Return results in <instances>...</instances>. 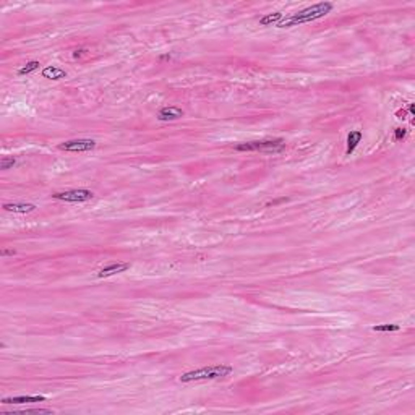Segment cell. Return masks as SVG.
Segmentation results:
<instances>
[{
  "instance_id": "obj_6",
  "label": "cell",
  "mask_w": 415,
  "mask_h": 415,
  "mask_svg": "<svg viewBox=\"0 0 415 415\" xmlns=\"http://www.w3.org/2000/svg\"><path fill=\"white\" fill-rule=\"evenodd\" d=\"M183 115H185V112L180 107H177V105H166V107H162L157 112V119L161 122H173V120L182 119Z\"/></svg>"
},
{
  "instance_id": "obj_17",
  "label": "cell",
  "mask_w": 415,
  "mask_h": 415,
  "mask_svg": "<svg viewBox=\"0 0 415 415\" xmlns=\"http://www.w3.org/2000/svg\"><path fill=\"white\" fill-rule=\"evenodd\" d=\"M405 135H407V130H405V128H396L394 130V138L398 139V141H399V139L405 138Z\"/></svg>"
},
{
  "instance_id": "obj_16",
  "label": "cell",
  "mask_w": 415,
  "mask_h": 415,
  "mask_svg": "<svg viewBox=\"0 0 415 415\" xmlns=\"http://www.w3.org/2000/svg\"><path fill=\"white\" fill-rule=\"evenodd\" d=\"M31 412H36V414H52L54 410H51V409H25V410H21V414H31Z\"/></svg>"
},
{
  "instance_id": "obj_14",
  "label": "cell",
  "mask_w": 415,
  "mask_h": 415,
  "mask_svg": "<svg viewBox=\"0 0 415 415\" xmlns=\"http://www.w3.org/2000/svg\"><path fill=\"white\" fill-rule=\"evenodd\" d=\"M17 164V159L15 157H10V156H3L0 159V169L2 171H7V169H12L13 166Z\"/></svg>"
},
{
  "instance_id": "obj_7",
  "label": "cell",
  "mask_w": 415,
  "mask_h": 415,
  "mask_svg": "<svg viewBox=\"0 0 415 415\" xmlns=\"http://www.w3.org/2000/svg\"><path fill=\"white\" fill-rule=\"evenodd\" d=\"M130 269V263H125V261H117V263H110L107 266H104L101 271L98 273V277H110V276H115V274H120V273H125Z\"/></svg>"
},
{
  "instance_id": "obj_10",
  "label": "cell",
  "mask_w": 415,
  "mask_h": 415,
  "mask_svg": "<svg viewBox=\"0 0 415 415\" xmlns=\"http://www.w3.org/2000/svg\"><path fill=\"white\" fill-rule=\"evenodd\" d=\"M362 138H363V135H362L360 130H352V132L347 135V149H346L347 156H350V154L355 151L357 146H359L362 141Z\"/></svg>"
},
{
  "instance_id": "obj_1",
  "label": "cell",
  "mask_w": 415,
  "mask_h": 415,
  "mask_svg": "<svg viewBox=\"0 0 415 415\" xmlns=\"http://www.w3.org/2000/svg\"><path fill=\"white\" fill-rule=\"evenodd\" d=\"M332 7L334 5H332L331 2L315 3V5L303 8L300 12H295L289 17H284L276 26L277 28H292V26H298V25H305V23H311L315 20H320L323 17H326L328 13L332 10Z\"/></svg>"
},
{
  "instance_id": "obj_18",
  "label": "cell",
  "mask_w": 415,
  "mask_h": 415,
  "mask_svg": "<svg viewBox=\"0 0 415 415\" xmlns=\"http://www.w3.org/2000/svg\"><path fill=\"white\" fill-rule=\"evenodd\" d=\"M2 255H3V257H7V255H15V252H13V250H12V252H10V250H2Z\"/></svg>"
},
{
  "instance_id": "obj_13",
  "label": "cell",
  "mask_w": 415,
  "mask_h": 415,
  "mask_svg": "<svg viewBox=\"0 0 415 415\" xmlns=\"http://www.w3.org/2000/svg\"><path fill=\"white\" fill-rule=\"evenodd\" d=\"M39 62L37 60H31V62H28V64L25 65V67H21L20 70H18V75L20 76H25V75H30L31 71H35V70H37L39 69Z\"/></svg>"
},
{
  "instance_id": "obj_3",
  "label": "cell",
  "mask_w": 415,
  "mask_h": 415,
  "mask_svg": "<svg viewBox=\"0 0 415 415\" xmlns=\"http://www.w3.org/2000/svg\"><path fill=\"white\" fill-rule=\"evenodd\" d=\"M286 148L282 139H263V141H248L235 146V151H259V153H281Z\"/></svg>"
},
{
  "instance_id": "obj_12",
  "label": "cell",
  "mask_w": 415,
  "mask_h": 415,
  "mask_svg": "<svg viewBox=\"0 0 415 415\" xmlns=\"http://www.w3.org/2000/svg\"><path fill=\"white\" fill-rule=\"evenodd\" d=\"M284 17H286V15H284V13H281V12L268 13V15H264L261 20H259V25H261V26H269V25H274V26H276Z\"/></svg>"
},
{
  "instance_id": "obj_5",
  "label": "cell",
  "mask_w": 415,
  "mask_h": 415,
  "mask_svg": "<svg viewBox=\"0 0 415 415\" xmlns=\"http://www.w3.org/2000/svg\"><path fill=\"white\" fill-rule=\"evenodd\" d=\"M96 148V141L94 139H70V141H64L59 144L60 151H67V153H86L91 151V149Z\"/></svg>"
},
{
  "instance_id": "obj_2",
  "label": "cell",
  "mask_w": 415,
  "mask_h": 415,
  "mask_svg": "<svg viewBox=\"0 0 415 415\" xmlns=\"http://www.w3.org/2000/svg\"><path fill=\"white\" fill-rule=\"evenodd\" d=\"M234 373V366L227 363H219V365H211V366H203V368L191 370L183 373L180 378V383H191V381H208V380H221L227 378L229 375Z\"/></svg>"
},
{
  "instance_id": "obj_15",
  "label": "cell",
  "mask_w": 415,
  "mask_h": 415,
  "mask_svg": "<svg viewBox=\"0 0 415 415\" xmlns=\"http://www.w3.org/2000/svg\"><path fill=\"white\" fill-rule=\"evenodd\" d=\"M400 326L399 325H376L373 326V331L378 332H391V331H399Z\"/></svg>"
},
{
  "instance_id": "obj_4",
  "label": "cell",
  "mask_w": 415,
  "mask_h": 415,
  "mask_svg": "<svg viewBox=\"0 0 415 415\" xmlns=\"http://www.w3.org/2000/svg\"><path fill=\"white\" fill-rule=\"evenodd\" d=\"M94 193L86 188H75V190H67V191H57L52 195L54 200L67 201V203H86L93 200Z\"/></svg>"
},
{
  "instance_id": "obj_8",
  "label": "cell",
  "mask_w": 415,
  "mask_h": 415,
  "mask_svg": "<svg viewBox=\"0 0 415 415\" xmlns=\"http://www.w3.org/2000/svg\"><path fill=\"white\" fill-rule=\"evenodd\" d=\"M3 209L8 213H17V214H28L36 209V205L33 203H3Z\"/></svg>"
},
{
  "instance_id": "obj_9",
  "label": "cell",
  "mask_w": 415,
  "mask_h": 415,
  "mask_svg": "<svg viewBox=\"0 0 415 415\" xmlns=\"http://www.w3.org/2000/svg\"><path fill=\"white\" fill-rule=\"evenodd\" d=\"M44 396H13V398H3L2 404H31V402H44Z\"/></svg>"
},
{
  "instance_id": "obj_11",
  "label": "cell",
  "mask_w": 415,
  "mask_h": 415,
  "mask_svg": "<svg viewBox=\"0 0 415 415\" xmlns=\"http://www.w3.org/2000/svg\"><path fill=\"white\" fill-rule=\"evenodd\" d=\"M42 76L47 80H64L67 78V71L64 69H60V67H55V65H51V67H46L44 70H42Z\"/></svg>"
}]
</instances>
